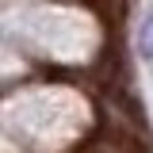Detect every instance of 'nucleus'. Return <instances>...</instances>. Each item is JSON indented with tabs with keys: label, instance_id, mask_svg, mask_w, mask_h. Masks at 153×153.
Instances as JSON below:
<instances>
[{
	"label": "nucleus",
	"instance_id": "obj_1",
	"mask_svg": "<svg viewBox=\"0 0 153 153\" xmlns=\"http://www.w3.org/2000/svg\"><path fill=\"white\" fill-rule=\"evenodd\" d=\"M138 50H142V57H146V61H153V12L146 16L142 31H138Z\"/></svg>",
	"mask_w": 153,
	"mask_h": 153
}]
</instances>
